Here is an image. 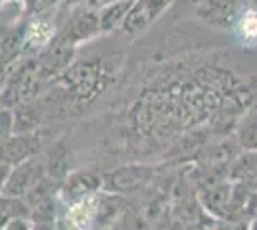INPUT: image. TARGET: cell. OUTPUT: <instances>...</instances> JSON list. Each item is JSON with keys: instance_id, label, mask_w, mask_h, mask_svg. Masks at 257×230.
Here are the masks:
<instances>
[{"instance_id": "obj_1", "label": "cell", "mask_w": 257, "mask_h": 230, "mask_svg": "<svg viewBox=\"0 0 257 230\" xmlns=\"http://www.w3.org/2000/svg\"><path fill=\"white\" fill-rule=\"evenodd\" d=\"M100 33L102 31H100L98 10H94V8H71V14H69L58 39L69 46H75L77 43L88 41Z\"/></svg>"}, {"instance_id": "obj_2", "label": "cell", "mask_w": 257, "mask_h": 230, "mask_svg": "<svg viewBox=\"0 0 257 230\" xmlns=\"http://www.w3.org/2000/svg\"><path fill=\"white\" fill-rule=\"evenodd\" d=\"M44 169L43 165L35 159H27L23 163H18L12 167L10 176L6 180V186L2 190V194L12 199H20L23 196H29L35 186L43 180Z\"/></svg>"}, {"instance_id": "obj_3", "label": "cell", "mask_w": 257, "mask_h": 230, "mask_svg": "<svg viewBox=\"0 0 257 230\" xmlns=\"http://www.w3.org/2000/svg\"><path fill=\"white\" fill-rule=\"evenodd\" d=\"M244 6L246 0H200V4L196 6V14L209 25L234 29V23Z\"/></svg>"}, {"instance_id": "obj_4", "label": "cell", "mask_w": 257, "mask_h": 230, "mask_svg": "<svg viewBox=\"0 0 257 230\" xmlns=\"http://www.w3.org/2000/svg\"><path fill=\"white\" fill-rule=\"evenodd\" d=\"M171 2L173 0H133V6L125 18L121 31L131 37L142 33L169 8Z\"/></svg>"}, {"instance_id": "obj_5", "label": "cell", "mask_w": 257, "mask_h": 230, "mask_svg": "<svg viewBox=\"0 0 257 230\" xmlns=\"http://www.w3.org/2000/svg\"><path fill=\"white\" fill-rule=\"evenodd\" d=\"M41 148V140L33 134H18L0 142V163L14 167L31 159Z\"/></svg>"}, {"instance_id": "obj_6", "label": "cell", "mask_w": 257, "mask_h": 230, "mask_svg": "<svg viewBox=\"0 0 257 230\" xmlns=\"http://www.w3.org/2000/svg\"><path fill=\"white\" fill-rule=\"evenodd\" d=\"M102 197L98 194L67 203V224L73 230H90V226L100 219Z\"/></svg>"}, {"instance_id": "obj_7", "label": "cell", "mask_w": 257, "mask_h": 230, "mask_svg": "<svg viewBox=\"0 0 257 230\" xmlns=\"http://www.w3.org/2000/svg\"><path fill=\"white\" fill-rule=\"evenodd\" d=\"M102 188V178L92 171H75L67 175L64 186H62V197L67 203H73L77 199L98 194Z\"/></svg>"}, {"instance_id": "obj_8", "label": "cell", "mask_w": 257, "mask_h": 230, "mask_svg": "<svg viewBox=\"0 0 257 230\" xmlns=\"http://www.w3.org/2000/svg\"><path fill=\"white\" fill-rule=\"evenodd\" d=\"M65 81H67V85H71V90L75 96L88 98L98 90L96 83L100 81V77L96 73V67L81 64L77 67H71V71H67Z\"/></svg>"}, {"instance_id": "obj_9", "label": "cell", "mask_w": 257, "mask_h": 230, "mask_svg": "<svg viewBox=\"0 0 257 230\" xmlns=\"http://www.w3.org/2000/svg\"><path fill=\"white\" fill-rule=\"evenodd\" d=\"M148 171L139 169V167H125L113 171L106 176V188L111 192H131L135 188H139L142 182H146Z\"/></svg>"}, {"instance_id": "obj_10", "label": "cell", "mask_w": 257, "mask_h": 230, "mask_svg": "<svg viewBox=\"0 0 257 230\" xmlns=\"http://www.w3.org/2000/svg\"><path fill=\"white\" fill-rule=\"evenodd\" d=\"M133 6V0H115L102 6L98 10V20H100V31L102 33H111L115 29H121L128 10Z\"/></svg>"}, {"instance_id": "obj_11", "label": "cell", "mask_w": 257, "mask_h": 230, "mask_svg": "<svg viewBox=\"0 0 257 230\" xmlns=\"http://www.w3.org/2000/svg\"><path fill=\"white\" fill-rule=\"evenodd\" d=\"M236 37L240 39V43L249 44V46H257V10L255 8H247L240 12L238 20L234 23Z\"/></svg>"}, {"instance_id": "obj_12", "label": "cell", "mask_w": 257, "mask_h": 230, "mask_svg": "<svg viewBox=\"0 0 257 230\" xmlns=\"http://www.w3.org/2000/svg\"><path fill=\"white\" fill-rule=\"evenodd\" d=\"M240 144L246 148L247 152H257V117L247 119L242 127H240Z\"/></svg>"}, {"instance_id": "obj_13", "label": "cell", "mask_w": 257, "mask_h": 230, "mask_svg": "<svg viewBox=\"0 0 257 230\" xmlns=\"http://www.w3.org/2000/svg\"><path fill=\"white\" fill-rule=\"evenodd\" d=\"M23 6L31 14H37V16H43L46 12H50L52 8H56L62 0H22Z\"/></svg>"}, {"instance_id": "obj_14", "label": "cell", "mask_w": 257, "mask_h": 230, "mask_svg": "<svg viewBox=\"0 0 257 230\" xmlns=\"http://www.w3.org/2000/svg\"><path fill=\"white\" fill-rule=\"evenodd\" d=\"M2 230H33V228L23 217H14V219H10L2 226Z\"/></svg>"}, {"instance_id": "obj_15", "label": "cell", "mask_w": 257, "mask_h": 230, "mask_svg": "<svg viewBox=\"0 0 257 230\" xmlns=\"http://www.w3.org/2000/svg\"><path fill=\"white\" fill-rule=\"evenodd\" d=\"M10 171H12L10 165L0 163V192L4 190V186H6V180H8V176H10Z\"/></svg>"}, {"instance_id": "obj_16", "label": "cell", "mask_w": 257, "mask_h": 230, "mask_svg": "<svg viewBox=\"0 0 257 230\" xmlns=\"http://www.w3.org/2000/svg\"><path fill=\"white\" fill-rule=\"evenodd\" d=\"M181 2H186V4H194V6H198V4H200V0H181Z\"/></svg>"}, {"instance_id": "obj_17", "label": "cell", "mask_w": 257, "mask_h": 230, "mask_svg": "<svg viewBox=\"0 0 257 230\" xmlns=\"http://www.w3.org/2000/svg\"><path fill=\"white\" fill-rule=\"evenodd\" d=\"M0 2H10V0H0Z\"/></svg>"}]
</instances>
